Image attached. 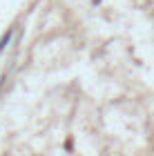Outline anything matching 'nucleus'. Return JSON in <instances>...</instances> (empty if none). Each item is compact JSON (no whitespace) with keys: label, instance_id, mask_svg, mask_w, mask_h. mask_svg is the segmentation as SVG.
Segmentation results:
<instances>
[{"label":"nucleus","instance_id":"f257e3e1","mask_svg":"<svg viewBox=\"0 0 154 156\" xmlns=\"http://www.w3.org/2000/svg\"><path fill=\"white\" fill-rule=\"evenodd\" d=\"M9 40H11V31H7V34H5V36H2V40H0V54H2V51H5V47H7V45H9Z\"/></svg>","mask_w":154,"mask_h":156}]
</instances>
